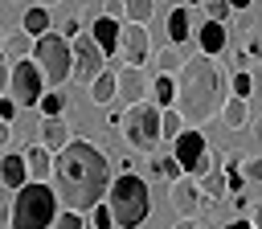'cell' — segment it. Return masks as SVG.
I'll return each instance as SVG.
<instances>
[{
	"label": "cell",
	"instance_id": "obj_1",
	"mask_svg": "<svg viewBox=\"0 0 262 229\" xmlns=\"http://www.w3.org/2000/svg\"><path fill=\"white\" fill-rule=\"evenodd\" d=\"M53 192L57 204H66V213H90L106 200L111 192V159L102 147L74 139L70 147H61L53 155Z\"/></svg>",
	"mask_w": 262,
	"mask_h": 229
},
{
	"label": "cell",
	"instance_id": "obj_2",
	"mask_svg": "<svg viewBox=\"0 0 262 229\" xmlns=\"http://www.w3.org/2000/svg\"><path fill=\"white\" fill-rule=\"evenodd\" d=\"M225 106V82L213 57L196 53L176 74V110L184 114V127H201Z\"/></svg>",
	"mask_w": 262,
	"mask_h": 229
},
{
	"label": "cell",
	"instance_id": "obj_3",
	"mask_svg": "<svg viewBox=\"0 0 262 229\" xmlns=\"http://www.w3.org/2000/svg\"><path fill=\"white\" fill-rule=\"evenodd\" d=\"M106 209L115 217V229H139L151 213V192H147V180L135 176V172H119L111 180V192H106Z\"/></svg>",
	"mask_w": 262,
	"mask_h": 229
},
{
	"label": "cell",
	"instance_id": "obj_4",
	"mask_svg": "<svg viewBox=\"0 0 262 229\" xmlns=\"http://www.w3.org/2000/svg\"><path fill=\"white\" fill-rule=\"evenodd\" d=\"M53 221H57V192L49 184L29 180L25 188H16L12 213H8L12 229H53Z\"/></svg>",
	"mask_w": 262,
	"mask_h": 229
},
{
	"label": "cell",
	"instance_id": "obj_5",
	"mask_svg": "<svg viewBox=\"0 0 262 229\" xmlns=\"http://www.w3.org/2000/svg\"><path fill=\"white\" fill-rule=\"evenodd\" d=\"M119 135L127 139L131 151H156L160 147V106L156 102H135L119 114Z\"/></svg>",
	"mask_w": 262,
	"mask_h": 229
},
{
	"label": "cell",
	"instance_id": "obj_6",
	"mask_svg": "<svg viewBox=\"0 0 262 229\" xmlns=\"http://www.w3.org/2000/svg\"><path fill=\"white\" fill-rule=\"evenodd\" d=\"M33 57H37V65H41L49 90H57V86H66V82L74 78V45H70L61 33H45V37H37Z\"/></svg>",
	"mask_w": 262,
	"mask_h": 229
},
{
	"label": "cell",
	"instance_id": "obj_7",
	"mask_svg": "<svg viewBox=\"0 0 262 229\" xmlns=\"http://www.w3.org/2000/svg\"><path fill=\"white\" fill-rule=\"evenodd\" d=\"M172 155H176V159H180V168H184L188 176H196V180H201L209 168H217V164H221V155H213V151H209V143H205V135H201L196 127H184V131H180V139L172 143Z\"/></svg>",
	"mask_w": 262,
	"mask_h": 229
},
{
	"label": "cell",
	"instance_id": "obj_8",
	"mask_svg": "<svg viewBox=\"0 0 262 229\" xmlns=\"http://www.w3.org/2000/svg\"><path fill=\"white\" fill-rule=\"evenodd\" d=\"M8 98H12L20 110H29V106H37V102L45 98V74H41V65H33V57L12 61V74H8Z\"/></svg>",
	"mask_w": 262,
	"mask_h": 229
},
{
	"label": "cell",
	"instance_id": "obj_9",
	"mask_svg": "<svg viewBox=\"0 0 262 229\" xmlns=\"http://www.w3.org/2000/svg\"><path fill=\"white\" fill-rule=\"evenodd\" d=\"M102 70H106V53L94 45L90 33H78L74 37V78L78 82H94Z\"/></svg>",
	"mask_w": 262,
	"mask_h": 229
},
{
	"label": "cell",
	"instance_id": "obj_10",
	"mask_svg": "<svg viewBox=\"0 0 262 229\" xmlns=\"http://www.w3.org/2000/svg\"><path fill=\"white\" fill-rule=\"evenodd\" d=\"M172 209H176V217L180 221H196V213L205 209V192H201V180L196 176H180V180H172Z\"/></svg>",
	"mask_w": 262,
	"mask_h": 229
},
{
	"label": "cell",
	"instance_id": "obj_11",
	"mask_svg": "<svg viewBox=\"0 0 262 229\" xmlns=\"http://www.w3.org/2000/svg\"><path fill=\"white\" fill-rule=\"evenodd\" d=\"M119 53L127 65H143L147 53H151V41H147V25H135V20H123L119 29Z\"/></svg>",
	"mask_w": 262,
	"mask_h": 229
},
{
	"label": "cell",
	"instance_id": "obj_12",
	"mask_svg": "<svg viewBox=\"0 0 262 229\" xmlns=\"http://www.w3.org/2000/svg\"><path fill=\"white\" fill-rule=\"evenodd\" d=\"M147 94H151L147 70H143V65H123V70H119V94H115V98H123L127 106H135V102H147Z\"/></svg>",
	"mask_w": 262,
	"mask_h": 229
},
{
	"label": "cell",
	"instance_id": "obj_13",
	"mask_svg": "<svg viewBox=\"0 0 262 229\" xmlns=\"http://www.w3.org/2000/svg\"><path fill=\"white\" fill-rule=\"evenodd\" d=\"M25 168H29V180H37V184L53 180V151L41 147V143H29L25 147Z\"/></svg>",
	"mask_w": 262,
	"mask_h": 229
},
{
	"label": "cell",
	"instance_id": "obj_14",
	"mask_svg": "<svg viewBox=\"0 0 262 229\" xmlns=\"http://www.w3.org/2000/svg\"><path fill=\"white\" fill-rule=\"evenodd\" d=\"M0 184H4V188H12V192L29 184V168H25V151H20V155H16V151H4V155H0Z\"/></svg>",
	"mask_w": 262,
	"mask_h": 229
},
{
	"label": "cell",
	"instance_id": "obj_15",
	"mask_svg": "<svg viewBox=\"0 0 262 229\" xmlns=\"http://www.w3.org/2000/svg\"><path fill=\"white\" fill-rule=\"evenodd\" d=\"M192 37H196V45H201V53H205V57H217V53L229 45V37H225V25H221V20H205Z\"/></svg>",
	"mask_w": 262,
	"mask_h": 229
},
{
	"label": "cell",
	"instance_id": "obj_16",
	"mask_svg": "<svg viewBox=\"0 0 262 229\" xmlns=\"http://www.w3.org/2000/svg\"><path fill=\"white\" fill-rule=\"evenodd\" d=\"M119 20H111V16H98L94 25H90V37H94V45L111 57V53H119Z\"/></svg>",
	"mask_w": 262,
	"mask_h": 229
},
{
	"label": "cell",
	"instance_id": "obj_17",
	"mask_svg": "<svg viewBox=\"0 0 262 229\" xmlns=\"http://www.w3.org/2000/svg\"><path fill=\"white\" fill-rule=\"evenodd\" d=\"M115 94H119V70H102L94 82H90V102L94 106H106V102H115Z\"/></svg>",
	"mask_w": 262,
	"mask_h": 229
},
{
	"label": "cell",
	"instance_id": "obj_18",
	"mask_svg": "<svg viewBox=\"0 0 262 229\" xmlns=\"http://www.w3.org/2000/svg\"><path fill=\"white\" fill-rule=\"evenodd\" d=\"M192 37V12L188 8H172V16H168V45H184Z\"/></svg>",
	"mask_w": 262,
	"mask_h": 229
},
{
	"label": "cell",
	"instance_id": "obj_19",
	"mask_svg": "<svg viewBox=\"0 0 262 229\" xmlns=\"http://www.w3.org/2000/svg\"><path fill=\"white\" fill-rule=\"evenodd\" d=\"M74 139H70V131H66V123L61 119H45L41 123V147H49L53 155L61 151V147H70Z\"/></svg>",
	"mask_w": 262,
	"mask_h": 229
},
{
	"label": "cell",
	"instance_id": "obj_20",
	"mask_svg": "<svg viewBox=\"0 0 262 229\" xmlns=\"http://www.w3.org/2000/svg\"><path fill=\"white\" fill-rule=\"evenodd\" d=\"M201 192H205V209H209V204H217V200L229 192V180H225L221 164H217V168H209V172L201 176Z\"/></svg>",
	"mask_w": 262,
	"mask_h": 229
},
{
	"label": "cell",
	"instance_id": "obj_21",
	"mask_svg": "<svg viewBox=\"0 0 262 229\" xmlns=\"http://www.w3.org/2000/svg\"><path fill=\"white\" fill-rule=\"evenodd\" d=\"M20 33H29L33 41L45 37V33H49V8H41V4L25 8V16H20Z\"/></svg>",
	"mask_w": 262,
	"mask_h": 229
},
{
	"label": "cell",
	"instance_id": "obj_22",
	"mask_svg": "<svg viewBox=\"0 0 262 229\" xmlns=\"http://www.w3.org/2000/svg\"><path fill=\"white\" fill-rule=\"evenodd\" d=\"M221 123L229 127V131H242L246 123H250V106H246V98H225V106H221Z\"/></svg>",
	"mask_w": 262,
	"mask_h": 229
},
{
	"label": "cell",
	"instance_id": "obj_23",
	"mask_svg": "<svg viewBox=\"0 0 262 229\" xmlns=\"http://www.w3.org/2000/svg\"><path fill=\"white\" fill-rule=\"evenodd\" d=\"M33 49H37V41L29 33H8L4 37V57L8 61H25V57H33Z\"/></svg>",
	"mask_w": 262,
	"mask_h": 229
},
{
	"label": "cell",
	"instance_id": "obj_24",
	"mask_svg": "<svg viewBox=\"0 0 262 229\" xmlns=\"http://www.w3.org/2000/svg\"><path fill=\"white\" fill-rule=\"evenodd\" d=\"M147 172H151V176H160V180H168V184L184 176L180 159H176V155H168V151H164V155H151V159H147Z\"/></svg>",
	"mask_w": 262,
	"mask_h": 229
},
{
	"label": "cell",
	"instance_id": "obj_25",
	"mask_svg": "<svg viewBox=\"0 0 262 229\" xmlns=\"http://www.w3.org/2000/svg\"><path fill=\"white\" fill-rule=\"evenodd\" d=\"M151 102L164 110V106H176V78H168V74H156L151 78Z\"/></svg>",
	"mask_w": 262,
	"mask_h": 229
},
{
	"label": "cell",
	"instance_id": "obj_26",
	"mask_svg": "<svg viewBox=\"0 0 262 229\" xmlns=\"http://www.w3.org/2000/svg\"><path fill=\"white\" fill-rule=\"evenodd\" d=\"M180 131H184V114L176 110V106H164L160 110V139H180Z\"/></svg>",
	"mask_w": 262,
	"mask_h": 229
},
{
	"label": "cell",
	"instance_id": "obj_27",
	"mask_svg": "<svg viewBox=\"0 0 262 229\" xmlns=\"http://www.w3.org/2000/svg\"><path fill=\"white\" fill-rule=\"evenodd\" d=\"M184 61H188V57H180V49H176V45H164V49L156 53V65H160V74H168V78H176V74L184 70Z\"/></svg>",
	"mask_w": 262,
	"mask_h": 229
},
{
	"label": "cell",
	"instance_id": "obj_28",
	"mask_svg": "<svg viewBox=\"0 0 262 229\" xmlns=\"http://www.w3.org/2000/svg\"><path fill=\"white\" fill-rule=\"evenodd\" d=\"M123 4H127V20H135V25H147L156 12V0H123Z\"/></svg>",
	"mask_w": 262,
	"mask_h": 229
},
{
	"label": "cell",
	"instance_id": "obj_29",
	"mask_svg": "<svg viewBox=\"0 0 262 229\" xmlns=\"http://www.w3.org/2000/svg\"><path fill=\"white\" fill-rule=\"evenodd\" d=\"M37 106H41V114H45V119H61V110H66V98H61L57 90H45V98H41Z\"/></svg>",
	"mask_w": 262,
	"mask_h": 229
},
{
	"label": "cell",
	"instance_id": "obj_30",
	"mask_svg": "<svg viewBox=\"0 0 262 229\" xmlns=\"http://www.w3.org/2000/svg\"><path fill=\"white\" fill-rule=\"evenodd\" d=\"M201 4H205L209 20H221V25H225V20L233 16V4H229V0H201Z\"/></svg>",
	"mask_w": 262,
	"mask_h": 229
},
{
	"label": "cell",
	"instance_id": "obj_31",
	"mask_svg": "<svg viewBox=\"0 0 262 229\" xmlns=\"http://www.w3.org/2000/svg\"><path fill=\"white\" fill-rule=\"evenodd\" d=\"M229 86H233V98H250V94H254V74H246V70H237Z\"/></svg>",
	"mask_w": 262,
	"mask_h": 229
},
{
	"label": "cell",
	"instance_id": "obj_32",
	"mask_svg": "<svg viewBox=\"0 0 262 229\" xmlns=\"http://www.w3.org/2000/svg\"><path fill=\"white\" fill-rule=\"evenodd\" d=\"M242 176H246L250 184H262V155H246V159H242Z\"/></svg>",
	"mask_w": 262,
	"mask_h": 229
},
{
	"label": "cell",
	"instance_id": "obj_33",
	"mask_svg": "<svg viewBox=\"0 0 262 229\" xmlns=\"http://www.w3.org/2000/svg\"><path fill=\"white\" fill-rule=\"evenodd\" d=\"M86 217H90V225H94V229H111V225H115V217H111V209H106V200H102L98 209H90Z\"/></svg>",
	"mask_w": 262,
	"mask_h": 229
},
{
	"label": "cell",
	"instance_id": "obj_34",
	"mask_svg": "<svg viewBox=\"0 0 262 229\" xmlns=\"http://www.w3.org/2000/svg\"><path fill=\"white\" fill-rule=\"evenodd\" d=\"M53 229H86V221H82V213H61L53 221Z\"/></svg>",
	"mask_w": 262,
	"mask_h": 229
},
{
	"label": "cell",
	"instance_id": "obj_35",
	"mask_svg": "<svg viewBox=\"0 0 262 229\" xmlns=\"http://www.w3.org/2000/svg\"><path fill=\"white\" fill-rule=\"evenodd\" d=\"M102 16H111V20H119V25H123V20H127V4H123V0H106Z\"/></svg>",
	"mask_w": 262,
	"mask_h": 229
},
{
	"label": "cell",
	"instance_id": "obj_36",
	"mask_svg": "<svg viewBox=\"0 0 262 229\" xmlns=\"http://www.w3.org/2000/svg\"><path fill=\"white\" fill-rule=\"evenodd\" d=\"M16 110H20V106H16L12 98H0V119H4V123H12V119H16Z\"/></svg>",
	"mask_w": 262,
	"mask_h": 229
},
{
	"label": "cell",
	"instance_id": "obj_37",
	"mask_svg": "<svg viewBox=\"0 0 262 229\" xmlns=\"http://www.w3.org/2000/svg\"><path fill=\"white\" fill-rule=\"evenodd\" d=\"M78 29H82V25H78V16H70V20L61 25V37H66V41H74V37H78Z\"/></svg>",
	"mask_w": 262,
	"mask_h": 229
},
{
	"label": "cell",
	"instance_id": "obj_38",
	"mask_svg": "<svg viewBox=\"0 0 262 229\" xmlns=\"http://www.w3.org/2000/svg\"><path fill=\"white\" fill-rule=\"evenodd\" d=\"M4 61H8V57H4V49H0V94H4V90H8V74H12V70H8V65H4Z\"/></svg>",
	"mask_w": 262,
	"mask_h": 229
},
{
	"label": "cell",
	"instance_id": "obj_39",
	"mask_svg": "<svg viewBox=\"0 0 262 229\" xmlns=\"http://www.w3.org/2000/svg\"><path fill=\"white\" fill-rule=\"evenodd\" d=\"M250 225H254V229H262V204H254V209H250Z\"/></svg>",
	"mask_w": 262,
	"mask_h": 229
},
{
	"label": "cell",
	"instance_id": "obj_40",
	"mask_svg": "<svg viewBox=\"0 0 262 229\" xmlns=\"http://www.w3.org/2000/svg\"><path fill=\"white\" fill-rule=\"evenodd\" d=\"M8 139H12V123H4V119H0V147H4Z\"/></svg>",
	"mask_w": 262,
	"mask_h": 229
},
{
	"label": "cell",
	"instance_id": "obj_41",
	"mask_svg": "<svg viewBox=\"0 0 262 229\" xmlns=\"http://www.w3.org/2000/svg\"><path fill=\"white\" fill-rule=\"evenodd\" d=\"M221 229H254V225H250L246 217H237V221H229V225H221Z\"/></svg>",
	"mask_w": 262,
	"mask_h": 229
},
{
	"label": "cell",
	"instance_id": "obj_42",
	"mask_svg": "<svg viewBox=\"0 0 262 229\" xmlns=\"http://www.w3.org/2000/svg\"><path fill=\"white\" fill-rule=\"evenodd\" d=\"M229 4H233V12H242V8H250L254 0H229Z\"/></svg>",
	"mask_w": 262,
	"mask_h": 229
},
{
	"label": "cell",
	"instance_id": "obj_43",
	"mask_svg": "<svg viewBox=\"0 0 262 229\" xmlns=\"http://www.w3.org/2000/svg\"><path fill=\"white\" fill-rule=\"evenodd\" d=\"M37 4H41V8H53V4H61V0H37Z\"/></svg>",
	"mask_w": 262,
	"mask_h": 229
},
{
	"label": "cell",
	"instance_id": "obj_44",
	"mask_svg": "<svg viewBox=\"0 0 262 229\" xmlns=\"http://www.w3.org/2000/svg\"><path fill=\"white\" fill-rule=\"evenodd\" d=\"M176 229H192V221H180V225H176Z\"/></svg>",
	"mask_w": 262,
	"mask_h": 229
},
{
	"label": "cell",
	"instance_id": "obj_45",
	"mask_svg": "<svg viewBox=\"0 0 262 229\" xmlns=\"http://www.w3.org/2000/svg\"><path fill=\"white\" fill-rule=\"evenodd\" d=\"M0 49H4V29H0Z\"/></svg>",
	"mask_w": 262,
	"mask_h": 229
},
{
	"label": "cell",
	"instance_id": "obj_46",
	"mask_svg": "<svg viewBox=\"0 0 262 229\" xmlns=\"http://www.w3.org/2000/svg\"><path fill=\"white\" fill-rule=\"evenodd\" d=\"M0 217H4V204H0Z\"/></svg>",
	"mask_w": 262,
	"mask_h": 229
},
{
	"label": "cell",
	"instance_id": "obj_47",
	"mask_svg": "<svg viewBox=\"0 0 262 229\" xmlns=\"http://www.w3.org/2000/svg\"><path fill=\"white\" fill-rule=\"evenodd\" d=\"M196 4H201V0H196Z\"/></svg>",
	"mask_w": 262,
	"mask_h": 229
}]
</instances>
